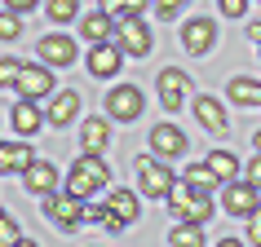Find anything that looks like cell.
<instances>
[{
  "label": "cell",
  "mask_w": 261,
  "mask_h": 247,
  "mask_svg": "<svg viewBox=\"0 0 261 247\" xmlns=\"http://www.w3.org/2000/svg\"><path fill=\"white\" fill-rule=\"evenodd\" d=\"M107 186H111V172H107V164H102V155L84 150L80 159L71 164V172H67V190L80 194V199H93V194H102Z\"/></svg>",
  "instance_id": "cell-1"
},
{
  "label": "cell",
  "mask_w": 261,
  "mask_h": 247,
  "mask_svg": "<svg viewBox=\"0 0 261 247\" xmlns=\"http://www.w3.org/2000/svg\"><path fill=\"white\" fill-rule=\"evenodd\" d=\"M44 221L58 225V230H80L84 221H89V207H84L80 194L54 190V194H44Z\"/></svg>",
  "instance_id": "cell-2"
},
{
  "label": "cell",
  "mask_w": 261,
  "mask_h": 247,
  "mask_svg": "<svg viewBox=\"0 0 261 247\" xmlns=\"http://www.w3.org/2000/svg\"><path fill=\"white\" fill-rule=\"evenodd\" d=\"M133 172H138V190L146 199H168L173 181H177L168 172V159H160V155H142L138 164H133Z\"/></svg>",
  "instance_id": "cell-3"
},
{
  "label": "cell",
  "mask_w": 261,
  "mask_h": 247,
  "mask_svg": "<svg viewBox=\"0 0 261 247\" xmlns=\"http://www.w3.org/2000/svg\"><path fill=\"white\" fill-rule=\"evenodd\" d=\"M115 44H120L128 57H146L151 53V27L142 18H120L115 22Z\"/></svg>",
  "instance_id": "cell-4"
},
{
  "label": "cell",
  "mask_w": 261,
  "mask_h": 247,
  "mask_svg": "<svg viewBox=\"0 0 261 247\" xmlns=\"http://www.w3.org/2000/svg\"><path fill=\"white\" fill-rule=\"evenodd\" d=\"M142 102H146V97H142L138 84H115V88L107 93V110H111V119H120V123H133V119H138V115H142Z\"/></svg>",
  "instance_id": "cell-5"
},
{
  "label": "cell",
  "mask_w": 261,
  "mask_h": 247,
  "mask_svg": "<svg viewBox=\"0 0 261 247\" xmlns=\"http://www.w3.org/2000/svg\"><path fill=\"white\" fill-rule=\"evenodd\" d=\"M221 207H226V217H252V212H257V186H252V181H226V190H221Z\"/></svg>",
  "instance_id": "cell-6"
},
{
  "label": "cell",
  "mask_w": 261,
  "mask_h": 247,
  "mask_svg": "<svg viewBox=\"0 0 261 247\" xmlns=\"http://www.w3.org/2000/svg\"><path fill=\"white\" fill-rule=\"evenodd\" d=\"M120 67H124V49L115 40L89 44V75L93 80H111V75H120Z\"/></svg>",
  "instance_id": "cell-7"
},
{
  "label": "cell",
  "mask_w": 261,
  "mask_h": 247,
  "mask_svg": "<svg viewBox=\"0 0 261 247\" xmlns=\"http://www.w3.org/2000/svg\"><path fill=\"white\" fill-rule=\"evenodd\" d=\"M9 123H14L18 137H36L44 123H49V115L36 106V97H18L14 106H9Z\"/></svg>",
  "instance_id": "cell-8"
},
{
  "label": "cell",
  "mask_w": 261,
  "mask_h": 247,
  "mask_svg": "<svg viewBox=\"0 0 261 247\" xmlns=\"http://www.w3.org/2000/svg\"><path fill=\"white\" fill-rule=\"evenodd\" d=\"M155 84H160V102H164V110H181V106H186V93H191V80H186V71L164 67L160 75H155Z\"/></svg>",
  "instance_id": "cell-9"
},
{
  "label": "cell",
  "mask_w": 261,
  "mask_h": 247,
  "mask_svg": "<svg viewBox=\"0 0 261 247\" xmlns=\"http://www.w3.org/2000/svg\"><path fill=\"white\" fill-rule=\"evenodd\" d=\"M18 97H36V102H40V97H49L54 93V67H49V62H36V67H22V75H18Z\"/></svg>",
  "instance_id": "cell-10"
},
{
  "label": "cell",
  "mask_w": 261,
  "mask_h": 247,
  "mask_svg": "<svg viewBox=\"0 0 261 247\" xmlns=\"http://www.w3.org/2000/svg\"><path fill=\"white\" fill-rule=\"evenodd\" d=\"M80 57V49H75V40L71 36H62V31H49L40 40V62H49L54 71H62V67H71Z\"/></svg>",
  "instance_id": "cell-11"
},
{
  "label": "cell",
  "mask_w": 261,
  "mask_h": 247,
  "mask_svg": "<svg viewBox=\"0 0 261 247\" xmlns=\"http://www.w3.org/2000/svg\"><path fill=\"white\" fill-rule=\"evenodd\" d=\"M213 40H217V22H213V18H191V22H186V27H181V49H186V53H208V49H213Z\"/></svg>",
  "instance_id": "cell-12"
},
{
  "label": "cell",
  "mask_w": 261,
  "mask_h": 247,
  "mask_svg": "<svg viewBox=\"0 0 261 247\" xmlns=\"http://www.w3.org/2000/svg\"><path fill=\"white\" fill-rule=\"evenodd\" d=\"M58 181H62V172H58V164L54 159H36V164L27 168V172H22V186H27L31 194H54L58 190Z\"/></svg>",
  "instance_id": "cell-13"
},
{
  "label": "cell",
  "mask_w": 261,
  "mask_h": 247,
  "mask_svg": "<svg viewBox=\"0 0 261 247\" xmlns=\"http://www.w3.org/2000/svg\"><path fill=\"white\" fill-rule=\"evenodd\" d=\"M195 115H199V123H204L213 137H226V133H230V115H226V106H221L217 97L199 93L195 97Z\"/></svg>",
  "instance_id": "cell-14"
},
{
  "label": "cell",
  "mask_w": 261,
  "mask_h": 247,
  "mask_svg": "<svg viewBox=\"0 0 261 247\" xmlns=\"http://www.w3.org/2000/svg\"><path fill=\"white\" fill-rule=\"evenodd\" d=\"M151 150L160 155V159H177V155L186 150V133H181L177 123H155L151 128Z\"/></svg>",
  "instance_id": "cell-15"
},
{
  "label": "cell",
  "mask_w": 261,
  "mask_h": 247,
  "mask_svg": "<svg viewBox=\"0 0 261 247\" xmlns=\"http://www.w3.org/2000/svg\"><path fill=\"white\" fill-rule=\"evenodd\" d=\"M80 36L89 44H102V40H115V18L107 9H93V14H80Z\"/></svg>",
  "instance_id": "cell-16"
},
{
  "label": "cell",
  "mask_w": 261,
  "mask_h": 247,
  "mask_svg": "<svg viewBox=\"0 0 261 247\" xmlns=\"http://www.w3.org/2000/svg\"><path fill=\"white\" fill-rule=\"evenodd\" d=\"M31 164H36V150H31L27 141H5V146H0V168H5L9 177H14V172L22 177Z\"/></svg>",
  "instance_id": "cell-17"
},
{
  "label": "cell",
  "mask_w": 261,
  "mask_h": 247,
  "mask_svg": "<svg viewBox=\"0 0 261 247\" xmlns=\"http://www.w3.org/2000/svg\"><path fill=\"white\" fill-rule=\"evenodd\" d=\"M44 115H49V123H54V128H67V123L75 119V115H80V93L62 88V93H58L54 102H49V110H44Z\"/></svg>",
  "instance_id": "cell-18"
},
{
  "label": "cell",
  "mask_w": 261,
  "mask_h": 247,
  "mask_svg": "<svg viewBox=\"0 0 261 247\" xmlns=\"http://www.w3.org/2000/svg\"><path fill=\"white\" fill-rule=\"evenodd\" d=\"M107 141H111V128H107V119L89 115V119L80 123V150H89V155H102V150H107Z\"/></svg>",
  "instance_id": "cell-19"
},
{
  "label": "cell",
  "mask_w": 261,
  "mask_h": 247,
  "mask_svg": "<svg viewBox=\"0 0 261 247\" xmlns=\"http://www.w3.org/2000/svg\"><path fill=\"white\" fill-rule=\"evenodd\" d=\"M230 102H234V106H261V80H252V75H234V80H230Z\"/></svg>",
  "instance_id": "cell-20"
},
{
  "label": "cell",
  "mask_w": 261,
  "mask_h": 247,
  "mask_svg": "<svg viewBox=\"0 0 261 247\" xmlns=\"http://www.w3.org/2000/svg\"><path fill=\"white\" fill-rule=\"evenodd\" d=\"M208 168L221 177V186H226V181H239V172H244V164L234 159V150H221V146L208 155Z\"/></svg>",
  "instance_id": "cell-21"
},
{
  "label": "cell",
  "mask_w": 261,
  "mask_h": 247,
  "mask_svg": "<svg viewBox=\"0 0 261 247\" xmlns=\"http://www.w3.org/2000/svg\"><path fill=\"white\" fill-rule=\"evenodd\" d=\"M138 194H142V190H138ZM138 194H133V190H111V194H107L111 212H115L124 225H133V221H138Z\"/></svg>",
  "instance_id": "cell-22"
},
{
  "label": "cell",
  "mask_w": 261,
  "mask_h": 247,
  "mask_svg": "<svg viewBox=\"0 0 261 247\" xmlns=\"http://www.w3.org/2000/svg\"><path fill=\"white\" fill-rule=\"evenodd\" d=\"M181 177L191 181L195 190H204V194H213V190H217V186H221V177H217V172H213V168H208V159H204V164H191V168H186V172H181Z\"/></svg>",
  "instance_id": "cell-23"
},
{
  "label": "cell",
  "mask_w": 261,
  "mask_h": 247,
  "mask_svg": "<svg viewBox=\"0 0 261 247\" xmlns=\"http://www.w3.org/2000/svg\"><path fill=\"white\" fill-rule=\"evenodd\" d=\"M44 14H49V22H54V27L75 22V18H80V0H44Z\"/></svg>",
  "instance_id": "cell-24"
},
{
  "label": "cell",
  "mask_w": 261,
  "mask_h": 247,
  "mask_svg": "<svg viewBox=\"0 0 261 247\" xmlns=\"http://www.w3.org/2000/svg\"><path fill=\"white\" fill-rule=\"evenodd\" d=\"M168 243H177V247H204V225H199V221H181L177 230L168 234Z\"/></svg>",
  "instance_id": "cell-25"
},
{
  "label": "cell",
  "mask_w": 261,
  "mask_h": 247,
  "mask_svg": "<svg viewBox=\"0 0 261 247\" xmlns=\"http://www.w3.org/2000/svg\"><path fill=\"white\" fill-rule=\"evenodd\" d=\"M89 221H93V225H102L107 234H120V230H124V221L115 217V212H111V203H102V207H89Z\"/></svg>",
  "instance_id": "cell-26"
},
{
  "label": "cell",
  "mask_w": 261,
  "mask_h": 247,
  "mask_svg": "<svg viewBox=\"0 0 261 247\" xmlns=\"http://www.w3.org/2000/svg\"><path fill=\"white\" fill-rule=\"evenodd\" d=\"M186 5H195V0H151V9H155V18L160 22H168V18H177Z\"/></svg>",
  "instance_id": "cell-27"
},
{
  "label": "cell",
  "mask_w": 261,
  "mask_h": 247,
  "mask_svg": "<svg viewBox=\"0 0 261 247\" xmlns=\"http://www.w3.org/2000/svg\"><path fill=\"white\" fill-rule=\"evenodd\" d=\"M18 31H22V14L18 9H5L0 14V40H18Z\"/></svg>",
  "instance_id": "cell-28"
},
{
  "label": "cell",
  "mask_w": 261,
  "mask_h": 247,
  "mask_svg": "<svg viewBox=\"0 0 261 247\" xmlns=\"http://www.w3.org/2000/svg\"><path fill=\"white\" fill-rule=\"evenodd\" d=\"M0 243H5V247H18V243H22V234H18V225H14L9 212H0Z\"/></svg>",
  "instance_id": "cell-29"
},
{
  "label": "cell",
  "mask_w": 261,
  "mask_h": 247,
  "mask_svg": "<svg viewBox=\"0 0 261 247\" xmlns=\"http://www.w3.org/2000/svg\"><path fill=\"white\" fill-rule=\"evenodd\" d=\"M248 5H252V0H217V9H221L226 18H244Z\"/></svg>",
  "instance_id": "cell-30"
},
{
  "label": "cell",
  "mask_w": 261,
  "mask_h": 247,
  "mask_svg": "<svg viewBox=\"0 0 261 247\" xmlns=\"http://www.w3.org/2000/svg\"><path fill=\"white\" fill-rule=\"evenodd\" d=\"M18 75H22V67H18L14 57H5V67H0V84H9V88H14Z\"/></svg>",
  "instance_id": "cell-31"
},
{
  "label": "cell",
  "mask_w": 261,
  "mask_h": 247,
  "mask_svg": "<svg viewBox=\"0 0 261 247\" xmlns=\"http://www.w3.org/2000/svg\"><path fill=\"white\" fill-rule=\"evenodd\" d=\"M244 177H248V181H252V186L261 190V150H257V155H252V159L244 164Z\"/></svg>",
  "instance_id": "cell-32"
},
{
  "label": "cell",
  "mask_w": 261,
  "mask_h": 247,
  "mask_svg": "<svg viewBox=\"0 0 261 247\" xmlns=\"http://www.w3.org/2000/svg\"><path fill=\"white\" fill-rule=\"evenodd\" d=\"M248 243H252V247H261V207L252 212V217H248Z\"/></svg>",
  "instance_id": "cell-33"
},
{
  "label": "cell",
  "mask_w": 261,
  "mask_h": 247,
  "mask_svg": "<svg viewBox=\"0 0 261 247\" xmlns=\"http://www.w3.org/2000/svg\"><path fill=\"white\" fill-rule=\"evenodd\" d=\"M142 9H151V0H124V18H138Z\"/></svg>",
  "instance_id": "cell-34"
},
{
  "label": "cell",
  "mask_w": 261,
  "mask_h": 247,
  "mask_svg": "<svg viewBox=\"0 0 261 247\" xmlns=\"http://www.w3.org/2000/svg\"><path fill=\"white\" fill-rule=\"evenodd\" d=\"M102 9H107L115 22H120V18H124V0H102Z\"/></svg>",
  "instance_id": "cell-35"
},
{
  "label": "cell",
  "mask_w": 261,
  "mask_h": 247,
  "mask_svg": "<svg viewBox=\"0 0 261 247\" xmlns=\"http://www.w3.org/2000/svg\"><path fill=\"white\" fill-rule=\"evenodd\" d=\"M40 0H5V9H18V14H27V9H36Z\"/></svg>",
  "instance_id": "cell-36"
},
{
  "label": "cell",
  "mask_w": 261,
  "mask_h": 247,
  "mask_svg": "<svg viewBox=\"0 0 261 247\" xmlns=\"http://www.w3.org/2000/svg\"><path fill=\"white\" fill-rule=\"evenodd\" d=\"M248 40H257V44H261V22H252V27H248Z\"/></svg>",
  "instance_id": "cell-37"
},
{
  "label": "cell",
  "mask_w": 261,
  "mask_h": 247,
  "mask_svg": "<svg viewBox=\"0 0 261 247\" xmlns=\"http://www.w3.org/2000/svg\"><path fill=\"white\" fill-rule=\"evenodd\" d=\"M252 146H257V150H261V133H257V137H252Z\"/></svg>",
  "instance_id": "cell-38"
},
{
  "label": "cell",
  "mask_w": 261,
  "mask_h": 247,
  "mask_svg": "<svg viewBox=\"0 0 261 247\" xmlns=\"http://www.w3.org/2000/svg\"><path fill=\"white\" fill-rule=\"evenodd\" d=\"M252 5H261V0H252Z\"/></svg>",
  "instance_id": "cell-39"
}]
</instances>
